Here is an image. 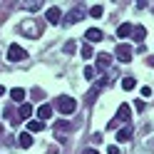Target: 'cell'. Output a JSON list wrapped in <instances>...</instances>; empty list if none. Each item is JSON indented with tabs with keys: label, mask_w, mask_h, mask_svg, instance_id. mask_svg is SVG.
I'll use <instances>...</instances> for the list:
<instances>
[{
	"label": "cell",
	"mask_w": 154,
	"mask_h": 154,
	"mask_svg": "<svg viewBox=\"0 0 154 154\" xmlns=\"http://www.w3.org/2000/svg\"><path fill=\"white\" fill-rule=\"evenodd\" d=\"M90 15L92 17H102V5H92L90 8Z\"/></svg>",
	"instance_id": "obj_22"
},
{
	"label": "cell",
	"mask_w": 154,
	"mask_h": 154,
	"mask_svg": "<svg viewBox=\"0 0 154 154\" xmlns=\"http://www.w3.org/2000/svg\"><path fill=\"white\" fill-rule=\"evenodd\" d=\"M17 144H20V147H32V134L30 132H20V134H17Z\"/></svg>",
	"instance_id": "obj_8"
},
{
	"label": "cell",
	"mask_w": 154,
	"mask_h": 154,
	"mask_svg": "<svg viewBox=\"0 0 154 154\" xmlns=\"http://www.w3.org/2000/svg\"><path fill=\"white\" fill-rule=\"evenodd\" d=\"M85 17V8H75V10H70L67 15H62V25H75V23H80Z\"/></svg>",
	"instance_id": "obj_2"
},
{
	"label": "cell",
	"mask_w": 154,
	"mask_h": 154,
	"mask_svg": "<svg viewBox=\"0 0 154 154\" xmlns=\"http://www.w3.org/2000/svg\"><path fill=\"white\" fill-rule=\"evenodd\" d=\"M20 8H25V10H37V8H40V0H30V3H20Z\"/></svg>",
	"instance_id": "obj_19"
},
{
	"label": "cell",
	"mask_w": 154,
	"mask_h": 154,
	"mask_svg": "<svg viewBox=\"0 0 154 154\" xmlns=\"http://www.w3.org/2000/svg\"><path fill=\"white\" fill-rule=\"evenodd\" d=\"M129 117H132L129 104H119V119H122V122H129Z\"/></svg>",
	"instance_id": "obj_16"
},
{
	"label": "cell",
	"mask_w": 154,
	"mask_h": 154,
	"mask_svg": "<svg viewBox=\"0 0 154 154\" xmlns=\"http://www.w3.org/2000/svg\"><path fill=\"white\" fill-rule=\"evenodd\" d=\"M25 57H27V52L23 50L20 45H10L8 47V60L10 62H20V60H25Z\"/></svg>",
	"instance_id": "obj_4"
},
{
	"label": "cell",
	"mask_w": 154,
	"mask_h": 154,
	"mask_svg": "<svg viewBox=\"0 0 154 154\" xmlns=\"http://www.w3.org/2000/svg\"><path fill=\"white\" fill-rule=\"evenodd\" d=\"M65 52H67V55L75 52V42H67V45H65Z\"/></svg>",
	"instance_id": "obj_25"
},
{
	"label": "cell",
	"mask_w": 154,
	"mask_h": 154,
	"mask_svg": "<svg viewBox=\"0 0 154 154\" xmlns=\"http://www.w3.org/2000/svg\"><path fill=\"white\" fill-rule=\"evenodd\" d=\"M82 154H100V152H97V149H85Z\"/></svg>",
	"instance_id": "obj_28"
},
{
	"label": "cell",
	"mask_w": 154,
	"mask_h": 154,
	"mask_svg": "<svg viewBox=\"0 0 154 154\" xmlns=\"http://www.w3.org/2000/svg\"><path fill=\"white\" fill-rule=\"evenodd\" d=\"M107 152H109V154H122V149L117 147V144H112V147H107Z\"/></svg>",
	"instance_id": "obj_24"
},
{
	"label": "cell",
	"mask_w": 154,
	"mask_h": 154,
	"mask_svg": "<svg viewBox=\"0 0 154 154\" xmlns=\"http://www.w3.org/2000/svg\"><path fill=\"white\" fill-rule=\"evenodd\" d=\"M97 77V70L94 67H85V80H94Z\"/></svg>",
	"instance_id": "obj_21"
},
{
	"label": "cell",
	"mask_w": 154,
	"mask_h": 154,
	"mask_svg": "<svg viewBox=\"0 0 154 154\" xmlns=\"http://www.w3.org/2000/svg\"><path fill=\"white\" fill-rule=\"evenodd\" d=\"M129 139H132V127L117 129V142H129Z\"/></svg>",
	"instance_id": "obj_13"
},
{
	"label": "cell",
	"mask_w": 154,
	"mask_h": 154,
	"mask_svg": "<svg viewBox=\"0 0 154 154\" xmlns=\"http://www.w3.org/2000/svg\"><path fill=\"white\" fill-rule=\"evenodd\" d=\"M45 17H47V23H50V25H60L62 23V10H60V8H47Z\"/></svg>",
	"instance_id": "obj_5"
},
{
	"label": "cell",
	"mask_w": 154,
	"mask_h": 154,
	"mask_svg": "<svg viewBox=\"0 0 154 154\" xmlns=\"http://www.w3.org/2000/svg\"><path fill=\"white\" fill-rule=\"evenodd\" d=\"M85 37H87V42H100V40H102V30H97V27H90Z\"/></svg>",
	"instance_id": "obj_11"
},
{
	"label": "cell",
	"mask_w": 154,
	"mask_h": 154,
	"mask_svg": "<svg viewBox=\"0 0 154 154\" xmlns=\"http://www.w3.org/2000/svg\"><path fill=\"white\" fill-rule=\"evenodd\" d=\"M32 94H35V100H42V97H45V90H35Z\"/></svg>",
	"instance_id": "obj_27"
},
{
	"label": "cell",
	"mask_w": 154,
	"mask_h": 154,
	"mask_svg": "<svg viewBox=\"0 0 154 154\" xmlns=\"http://www.w3.org/2000/svg\"><path fill=\"white\" fill-rule=\"evenodd\" d=\"M147 65H152V67H154V57H147Z\"/></svg>",
	"instance_id": "obj_29"
},
{
	"label": "cell",
	"mask_w": 154,
	"mask_h": 154,
	"mask_svg": "<svg viewBox=\"0 0 154 154\" xmlns=\"http://www.w3.org/2000/svg\"><path fill=\"white\" fill-rule=\"evenodd\" d=\"M20 32L27 35V37H37V35L42 32V25H37V23H32V20H27V23L20 25Z\"/></svg>",
	"instance_id": "obj_3"
},
{
	"label": "cell",
	"mask_w": 154,
	"mask_h": 154,
	"mask_svg": "<svg viewBox=\"0 0 154 154\" xmlns=\"http://www.w3.org/2000/svg\"><path fill=\"white\" fill-rule=\"evenodd\" d=\"M67 132H70V124H67V122H57V127H55V137H57V139H65V137H67Z\"/></svg>",
	"instance_id": "obj_9"
},
{
	"label": "cell",
	"mask_w": 154,
	"mask_h": 154,
	"mask_svg": "<svg viewBox=\"0 0 154 154\" xmlns=\"http://www.w3.org/2000/svg\"><path fill=\"white\" fill-rule=\"evenodd\" d=\"M42 129H45V122H40V119L27 122V132H30V134H35V132H42Z\"/></svg>",
	"instance_id": "obj_14"
},
{
	"label": "cell",
	"mask_w": 154,
	"mask_h": 154,
	"mask_svg": "<svg viewBox=\"0 0 154 154\" xmlns=\"http://www.w3.org/2000/svg\"><path fill=\"white\" fill-rule=\"evenodd\" d=\"M117 60L119 62H129L132 60V47L129 45H119L117 47Z\"/></svg>",
	"instance_id": "obj_6"
},
{
	"label": "cell",
	"mask_w": 154,
	"mask_h": 154,
	"mask_svg": "<svg viewBox=\"0 0 154 154\" xmlns=\"http://www.w3.org/2000/svg\"><path fill=\"white\" fill-rule=\"evenodd\" d=\"M109 65H112V57L107 55V52H100L97 55V70L102 72V70H109Z\"/></svg>",
	"instance_id": "obj_7"
},
{
	"label": "cell",
	"mask_w": 154,
	"mask_h": 154,
	"mask_svg": "<svg viewBox=\"0 0 154 154\" xmlns=\"http://www.w3.org/2000/svg\"><path fill=\"white\" fill-rule=\"evenodd\" d=\"M37 117H40V122L50 119V117H52V107H50V104H40V109H37Z\"/></svg>",
	"instance_id": "obj_10"
},
{
	"label": "cell",
	"mask_w": 154,
	"mask_h": 154,
	"mask_svg": "<svg viewBox=\"0 0 154 154\" xmlns=\"http://www.w3.org/2000/svg\"><path fill=\"white\" fill-rule=\"evenodd\" d=\"M142 97H152V87H142Z\"/></svg>",
	"instance_id": "obj_26"
},
{
	"label": "cell",
	"mask_w": 154,
	"mask_h": 154,
	"mask_svg": "<svg viewBox=\"0 0 154 154\" xmlns=\"http://www.w3.org/2000/svg\"><path fill=\"white\" fill-rule=\"evenodd\" d=\"M134 85H137L134 77H124V80H122V90H134Z\"/></svg>",
	"instance_id": "obj_20"
},
{
	"label": "cell",
	"mask_w": 154,
	"mask_h": 154,
	"mask_svg": "<svg viewBox=\"0 0 154 154\" xmlns=\"http://www.w3.org/2000/svg\"><path fill=\"white\" fill-rule=\"evenodd\" d=\"M10 97H13V102H23V100H25V90H23V87L10 90Z\"/></svg>",
	"instance_id": "obj_15"
},
{
	"label": "cell",
	"mask_w": 154,
	"mask_h": 154,
	"mask_svg": "<svg viewBox=\"0 0 154 154\" xmlns=\"http://www.w3.org/2000/svg\"><path fill=\"white\" fill-rule=\"evenodd\" d=\"M3 92H5V87H3V85H0V94H3Z\"/></svg>",
	"instance_id": "obj_30"
},
{
	"label": "cell",
	"mask_w": 154,
	"mask_h": 154,
	"mask_svg": "<svg viewBox=\"0 0 154 154\" xmlns=\"http://www.w3.org/2000/svg\"><path fill=\"white\" fill-rule=\"evenodd\" d=\"M57 109H60L62 114H72L77 109V102L72 97H65V94H62V97H57Z\"/></svg>",
	"instance_id": "obj_1"
},
{
	"label": "cell",
	"mask_w": 154,
	"mask_h": 154,
	"mask_svg": "<svg viewBox=\"0 0 154 154\" xmlns=\"http://www.w3.org/2000/svg\"><path fill=\"white\" fill-rule=\"evenodd\" d=\"M132 32H134V25H129V23H122V25L117 27V35H119V37H129Z\"/></svg>",
	"instance_id": "obj_12"
},
{
	"label": "cell",
	"mask_w": 154,
	"mask_h": 154,
	"mask_svg": "<svg viewBox=\"0 0 154 154\" xmlns=\"http://www.w3.org/2000/svg\"><path fill=\"white\" fill-rule=\"evenodd\" d=\"M30 114H32V107H30V104H23L20 112H17V119H27Z\"/></svg>",
	"instance_id": "obj_17"
},
{
	"label": "cell",
	"mask_w": 154,
	"mask_h": 154,
	"mask_svg": "<svg viewBox=\"0 0 154 154\" xmlns=\"http://www.w3.org/2000/svg\"><path fill=\"white\" fill-rule=\"evenodd\" d=\"M92 55H94V52H92V47H90V45H82V57H85V60H90Z\"/></svg>",
	"instance_id": "obj_23"
},
{
	"label": "cell",
	"mask_w": 154,
	"mask_h": 154,
	"mask_svg": "<svg viewBox=\"0 0 154 154\" xmlns=\"http://www.w3.org/2000/svg\"><path fill=\"white\" fill-rule=\"evenodd\" d=\"M132 35H134V40H137V42H142L144 37H147V30H144V27L139 25V27H134V32H132Z\"/></svg>",
	"instance_id": "obj_18"
}]
</instances>
